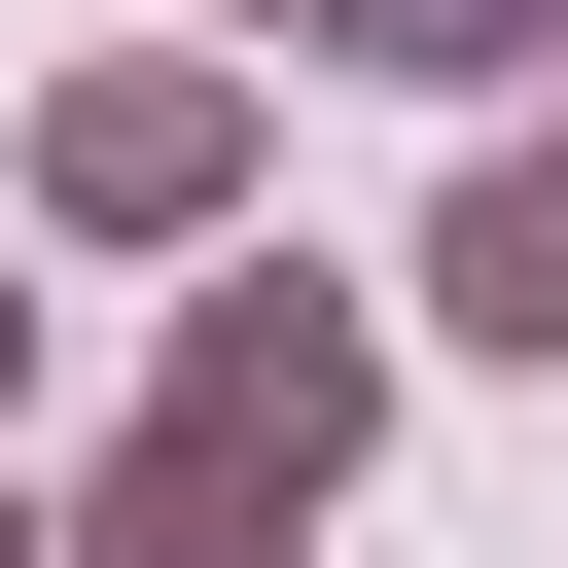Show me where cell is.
Listing matches in <instances>:
<instances>
[{
    "label": "cell",
    "instance_id": "3",
    "mask_svg": "<svg viewBox=\"0 0 568 568\" xmlns=\"http://www.w3.org/2000/svg\"><path fill=\"white\" fill-rule=\"evenodd\" d=\"M426 320H462V355H568V106H532L462 213H426Z\"/></svg>",
    "mask_w": 568,
    "mask_h": 568
},
{
    "label": "cell",
    "instance_id": "2",
    "mask_svg": "<svg viewBox=\"0 0 568 568\" xmlns=\"http://www.w3.org/2000/svg\"><path fill=\"white\" fill-rule=\"evenodd\" d=\"M36 213H71V248H213V213H248V36H106V71L36 106Z\"/></svg>",
    "mask_w": 568,
    "mask_h": 568
},
{
    "label": "cell",
    "instance_id": "1",
    "mask_svg": "<svg viewBox=\"0 0 568 568\" xmlns=\"http://www.w3.org/2000/svg\"><path fill=\"white\" fill-rule=\"evenodd\" d=\"M142 426H178V462H248V497L320 532V497H355V426H390V320H355L320 248H248V284L178 320V390H142Z\"/></svg>",
    "mask_w": 568,
    "mask_h": 568
},
{
    "label": "cell",
    "instance_id": "6",
    "mask_svg": "<svg viewBox=\"0 0 568 568\" xmlns=\"http://www.w3.org/2000/svg\"><path fill=\"white\" fill-rule=\"evenodd\" d=\"M0 568H36V497H0Z\"/></svg>",
    "mask_w": 568,
    "mask_h": 568
},
{
    "label": "cell",
    "instance_id": "4",
    "mask_svg": "<svg viewBox=\"0 0 568 568\" xmlns=\"http://www.w3.org/2000/svg\"><path fill=\"white\" fill-rule=\"evenodd\" d=\"M213 36H320V71H426V106H497V71H568V0H213Z\"/></svg>",
    "mask_w": 568,
    "mask_h": 568
},
{
    "label": "cell",
    "instance_id": "5",
    "mask_svg": "<svg viewBox=\"0 0 568 568\" xmlns=\"http://www.w3.org/2000/svg\"><path fill=\"white\" fill-rule=\"evenodd\" d=\"M0 390H36V284H0Z\"/></svg>",
    "mask_w": 568,
    "mask_h": 568
}]
</instances>
